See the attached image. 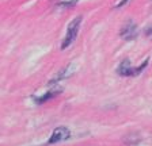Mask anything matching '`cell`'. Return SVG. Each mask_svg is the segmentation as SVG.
Here are the masks:
<instances>
[{
    "mask_svg": "<svg viewBox=\"0 0 152 146\" xmlns=\"http://www.w3.org/2000/svg\"><path fill=\"white\" fill-rule=\"evenodd\" d=\"M80 22H82V16H77V18H75V19L69 23L68 29H66L65 39L63 41V45H61V49H66L75 41L76 35H77V31H79V27H80Z\"/></svg>",
    "mask_w": 152,
    "mask_h": 146,
    "instance_id": "6da1fadb",
    "label": "cell"
},
{
    "mask_svg": "<svg viewBox=\"0 0 152 146\" xmlns=\"http://www.w3.org/2000/svg\"><path fill=\"white\" fill-rule=\"evenodd\" d=\"M147 64H148V60L144 61V64H142L141 66L132 68V66H130L129 60H124L122 64L118 66L117 73H118V74H121V76H136V74H139L140 72H142V69L147 66Z\"/></svg>",
    "mask_w": 152,
    "mask_h": 146,
    "instance_id": "7a4b0ae2",
    "label": "cell"
},
{
    "mask_svg": "<svg viewBox=\"0 0 152 146\" xmlns=\"http://www.w3.org/2000/svg\"><path fill=\"white\" fill-rule=\"evenodd\" d=\"M71 137V131L66 129V127H57L54 129V131L52 133L50 138L48 141V143H57V142H61V141H65Z\"/></svg>",
    "mask_w": 152,
    "mask_h": 146,
    "instance_id": "3957f363",
    "label": "cell"
},
{
    "mask_svg": "<svg viewBox=\"0 0 152 146\" xmlns=\"http://www.w3.org/2000/svg\"><path fill=\"white\" fill-rule=\"evenodd\" d=\"M75 70H76V65H75V64H71V65H68L66 68H64V69L61 70V72L58 73L56 77H53V79L50 80V83H49V84H53V83H57V81H60V80L68 79L69 76H72Z\"/></svg>",
    "mask_w": 152,
    "mask_h": 146,
    "instance_id": "277c9868",
    "label": "cell"
},
{
    "mask_svg": "<svg viewBox=\"0 0 152 146\" xmlns=\"http://www.w3.org/2000/svg\"><path fill=\"white\" fill-rule=\"evenodd\" d=\"M121 35L125 39H133L136 37V26L133 22H128L124 25L122 30H121Z\"/></svg>",
    "mask_w": 152,
    "mask_h": 146,
    "instance_id": "5b68a950",
    "label": "cell"
},
{
    "mask_svg": "<svg viewBox=\"0 0 152 146\" xmlns=\"http://www.w3.org/2000/svg\"><path fill=\"white\" fill-rule=\"evenodd\" d=\"M61 92V89H58V91H54V89H52V91H48L45 95H42L41 98H37L35 99V102L38 103V104H41V103H45L46 100H49V99H52L53 96H56L57 93H60Z\"/></svg>",
    "mask_w": 152,
    "mask_h": 146,
    "instance_id": "8992f818",
    "label": "cell"
},
{
    "mask_svg": "<svg viewBox=\"0 0 152 146\" xmlns=\"http://www.w3.org/2000/svg\"><path fill=\"white\" fill-rule=\"evenodd\" d=\"M125 143H128V145H137V143H139V141H140V137L137 135V134H129V135L126 137V138H125Z\"/></svg>",
    "mask_w": 152,
    "mask_h": 146,
    "instance_id": "52a82bcc",
    "label": "cell"
},
{
    "mask_svg": "<svg viewBox=\"0 0 152 146\" xmlns=\"http://www.w3.org/2000/svg\"><path fill=\"white\" fill-rule=\"evenodd\" d=\"M79 0H71V1H64V3H60V6H63V7H72V6H75L76 3H77Z\"/></svg>",
    "mask_w": 152,
    "mask_h": 146,
    "instance_id": "ba28073f",
    "label": "cell"
},
{
    "mask_svg": "<svg viewBox=\"0 0 152 146\" xmlns=\"http://www.w3.org/2000/svg\"><path fill=\"white\" fill-rule=\"evenodd\" d=\"M147 35H148L149 38H151V39H152V27H149V29H148V30H147Z\"/></svg>",
    "mask_w": 152,
    "mask_h": 146,
    "instance_id": "9c48e42d",
    "label": "cell"
}]
</instances>
